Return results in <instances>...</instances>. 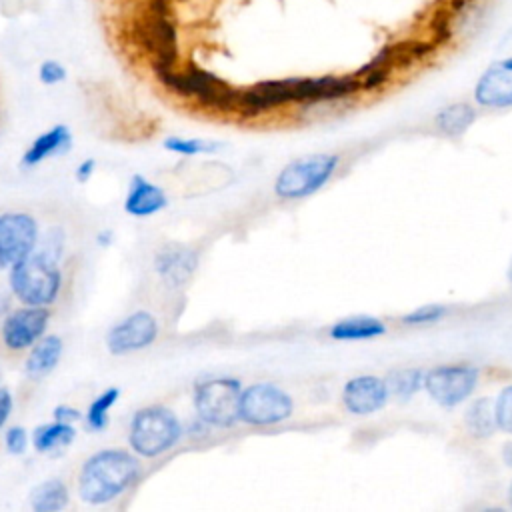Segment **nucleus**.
Instances as JSON below:
<instances>
[{
    "mask_svg": "<svg viewBox=\"0 0 512 512\" xmlns=\"http://www.w3.org/2000/svg\"><path fill=\"white\" fill-rule=\"evenodd\" d=\"M38 78L46 86H56L66 78V68L58 60H44L38 68Z\"/></svg>",
    "mask_w": 512,
    "mask_h": 512,
    "instance_id": "obj_28",
    "label": "nucleus"
},
{
    "mask_svg": "<svg viewBox=\"0 0 512 512\" xmlns=\"http://www.w3.org/2000/svg\"><path fill=\"white\" fill-rule=\"evenodd\" d=\"M12 412V394L8 388H0V428L6 424Z\"/></svg>",
    "mask_w": 512,
    "mask_h": 512,
    "instance_id": "obj_31",
    "label": "nucleus"
},
{
    "mask_svg": "<svg viewBox=\"0 0 512 512\" xmlns=\"http://www.w3.org/2000/svg\"><path fill=\"white\" fill-rule=\"evenodd\" d=\"M158 336V322L150 312L138 310L118 324H114L106 336V346L110 354L122 356L142 348H148Z\"/></svg>",
    "mask_w": 512,
    "mask_h": 512,
    "instance_id": "obj_9",
    "label": "nucleus"
},
{
    "mask_svg": "<svg viewBox=\"0 0 512 512\" xmlns=\"http://www.w3.org/2000/svg\"><path fill=\"white\" fill-rule=\"evenodd\" d=\"M292 398L278 386L258 382L240 394V420L252 426L278 424L292 414Z\"/></svg>",
    "mask_w": 512,
    "mask_h": 512,
    "instance_id": "obj_7",
    "label": "nucleus"
},
{
    "mask_svg": "<svg viewBox=\"0 0 512 512\" xmlns=\"http://www.w3.org/2000/svg\"><path fill=\"white\" fill-rule=\"evenodd\" d=\"M154 74L162 82V86L182 98H192L200 106L216 112H236L240 90L232 88L204 68H198L194 64H188L184 68L170 66L154 70Z\"/></svg>",
    "mask_w": 512,
    "mask_h": 512,
    "instance_id": "obj_2",
    "label": "nucleus"
},
{
    "mask_svg": "<svg viewBox=\"0 0 512 512\" xmlns=\"http://www.w3.org/2000/svg\"><path fill=\"white\" fill-rule=\"evenodd\" d=\"M38 240V226L30 214L8 212L0 214V258L14 264L28 256Z\"/></svg>",
    "mask_w": 512,
    "mask_h": 512,
    "instance_id": "obj_10",
    "label": "nucleus"
},
{
    "mask_svg": "<svg viewBox=\"0 0 512 512\" xmlns=\"http://www.w3.org/2000/svg\"><path fill=\"white\" fill-rule=\"evenodd\" d=\"M140 464L128 450L106 448L92 454L78 474V494L88 504H106L136 482Z\"/></svg>",
    "mask_w": 512,
    "mask_h": 512,
    "instance_id": "obj_1",
    "label": "nucleus"
},
{
    "mask_svg": "<svg viewBox=\"0 0 512 512\" xmlns=\"http://www.w3.org/2000/svg\"><path fill=\"white\" fill-rule=\"evenodd\" d=\"M4 266H6V262L0 258V268H4Z\"/></svg>",
    "mask_w": 512,
    "mask_h": 512,
    "instance_id": "obj_36",
    "label": "nucleus"
},
{
    "mask_svg": "<svg viewBox=\"0 0 512 512\" xmlns=\"http://www.w3.org/2000/svg\"><path fill=\"white\" fill-rule=\"evenodd\" d=\"M240 382L234 378H212L196 384L194 408L202 422L230 428L240 420Z\"/></svg>",
    "mask_w": 512,
    "mask_h": 512,
    "instance_id": "obj_5",
    "label": "nucleus"
},
{
    "mask_svg": "<svg viewBox=\"0 0 512 512\" xmlns=\"http://www.w3.org/2000/svg\"><path fill=\"white\" fill-rule=\"evenodd\" d=\"M384 332H386L384 322L374 316L342 318L330 328V336L334 340H368V338L382 336Z\"/></svg>",
    "mask_w": 512,
    "mask_h": 512,
    "instance_id": "obj_18",
    "label": "nucleus"
},
{
    "mask_svg": "<svg viewBox=\"0 0 512 512\" xmlns=\"http://www.w3.org/2000/svg\"><path fill=\"white\" fill-rule=\"evenodd\" d=\"M72 146V134L68 130V126L64 124H56L54 128H50L48 132L40 134L24 152L22 156V164L26 168L40 164L42 160L50 158V156H58L68 152Z\"/></svg>",
    "mask_w": 512,
    "mask_h": 512,
    "instance_id": "obj_16",
    "label": "nucleus"
},
{
    "mask_svg": "<svg viewBox=\"0 0 512 512\" xmlns=\"http://www.w3.org/2000/svg\"><path fill=\"white\" fill-rule=\"evenodd\" d=\"M466 424L470 432L478 438L490 436L494 432L496 420H494V408L488 398H478L466 412Z\"/></svg>",
    "mask_w": 512,
    "mask_h": 512,
    "instance_id": "obj_23",
    "label": "nucleus"
},
{
    "mask_svg": "<svg viewBox=\"0 0 512 512\" xmlns=\"http://www.w3.org/2000/svg\"><path fill=\"white\" fill-rule=\"evenodd\" d=\"M508 278H510V282H512V262H510V266H508Z\"/></svg>",
    "mask_w": 512,
    "mask_h": 512,
    "instance_id": "obj_34",
    "label": "nucleus"
},
{
    "mask_svg": "<svg viewBox=\"0 0 512 512\" xmlns=\"http://www.w3.org/2000/svg\"><path fill=\"white\" fill-rule=\"evenodd\" d=\"M508 498H510V506H512V484H510V490H508Z\"/></svg>",
    "mask_w": 512,
    "mask_h": 512,
    "instance_id": "obj_35",
    "label": "nucleus"
},
{
    "mask_svg": "<svg viewBox=\"0 0 512 512\" xmlns=\"http://www.w3.org/2000/svg\"><path fill=\"white\" fill-rule=\"evenodd\" d=\"M196 262H198V258H196L194 250L180 246V244H170V246H164L156 254L154 266H156V272L170 286H180L192 276Z\"/></svg>",
    "mask_w": 512,
    "mask_h": 512,
    "instance_id": "obj_14",
    "label": "nucleus"
},
{
    "mask_svg": "<svg viewBox=\"0 0 512 512\" xmlns=\"http://www.w3.org/2000/svg\"><path fill=\"white\" fill-rule=\"evenodd\" d=\"M10 266V288L20 302L28 306H44L56 300L62 284L56 260L42 252H30Z\"/></svg>",
    "mask_w": 512,
    "mask_h": 512,
    "instance_id": "obj_3",
    "label": "nucleus"
},
{
    "mask_svg": "<svg viewBox=\"0 0 512 512\" xmlns=\"http://www.w3.org/2000/svg\"><path fill=\"white\" fill-rule=\"evenodd\" d=\"M422 378L424 374L416 368H406V370H396L388 376L386 380V388L388 394H392L398 400H410L422 386Z\"/></svg>",
    "mask_w": 512,
    "mask_h": 512,
    "instance_id": "obj_22",
    "label": "nucleus"
},
{
    "mask_svg": "<svg viewBox=\"0 0 512 512\" xmlns=\"http://www.w3.org/2000/svg\"><path fill=\"white\" fill-rule=\"evenodd\" d=\"M110 238H112V234H110V232H104V234H100V236H98V240H100V244H102V246L110 244Z\"/></svg>",
    "mask_w": 512,
    "mask_h": 512,
    "instance_id": "obj_33",
    "label": "nucleus"
},
{
    "mask_svg": "<svg viewBox=\"0 0 512 512\" xmlns=\"http://www.w3.org/2000/svg\"><path fill=\"white\" fill-rule=\"evenodd\" d=\"M164 148L176 154L184 156H194V154H206V152H216L220 146L218 142H208L200 138H166Z\"/></svg>",
    "mask_w": 512,
    "mask_h": 512,
    "instance_id": "obj_25",
    "label": "nucleus"
},
{
    "mask_svg": "<svg viewBox=\"0 0 512 512\" xmlns=\"http://www.w3.org/2000/svg\"><path fill=\"white\" fill-rule=\"evenodd\" d=\"M444 314H446L444 306H440V304H426V306H420V308L408 312L402 318V322H406V324H428V322L440 320Z\"/></svg>",
    "mask_w": 512,
    "mask_h": 512,
    "instance_id": "obj_27",
    "label": "nucleus"
},
{
    "mask_svg": "<svg viewBox=\"0 0 512 512\" xmlns=\"http://www.w3.org/2000/svg\"><path fill=\"white\" fill-rule=\"evenodd\" d=\"M76 436V430L70 422H52V424H42L32 432V444L38 452H50L56 448L68 446Z\"/></svg>",
    "mask_w": 512,
    "mask_h": 512,
    "instance_id": "obj_20",
    "label": "nucleus"
},
{
    "mask_svg": "<svg viewBox=\"0 0 512 512\" xmlns=\"http://www.w3.org/2000/svg\"><path fill=\"white\" fill-rule=\"evenodd\" d=\"M4 444L8 448L10 454H24L26 446H28V434L22 426H12L8 428L6 436H4Z\"/></svg>",
    "mask_w": 512,
    "mask_h": 512,
    "instance_id": "obj_29",
    "label": "nucleus"
},
{
    "mask_svg": "<svg viewBox=\"0 0 512 512\" xmlns=\"http://www.w3.org/2000/svg\"><path fill=\"white\" fill-rule=\"evenodd\" d=\"M336 154H312L290 162L276 178L274 192L280 198H304L320 190L338 168Z\"/></svg>",
    "mask_w": 512,
    "mask_h": 512,
    "instance_id": "obj_6",
    "label": "nucleus"
},
{
    "mask_svg": "<svg viewBox=\"0 0 512 512\" xmlns=\"http://www.w3.org/2000/svg\"><path fill=\"white\" fill-rule=\"evenodd\" d=\"M474 100L484 108L512 106V56L492 62L478 78Z\"/></svg>",
    "mask_w": 512,
    "mask_h": 512,
    "instance_id": "obj_12",
    "label": "nucleus"
},
{
    "mask_svg": "<svg viewBox=\"0 0 512 512\" xmlns=\"http://www.w3.org/2000/svg\"><path fill=\"white\" fill-rule=\"evenodd\" d=\"M94 168H96V162H94L92 158L82 160V162L76 166V180H78V182H86V180L92 176Z\"/></svg>",
    "mask_w": 512,
    "mask_h": 512,
    "instance_id": "obj_32",
    "label": "nucleus"
},
{
    "mask_svg": "<svg viewBox=\"0 0 512 512\" xmlns=\"http://www.w3.org/2000/svg\"><path fill=\"white\" fill-rule=\"evenodd\" d=\"M50 312L44 306H26L10 312L2 322V342L10 350L30 348L46 330Z\"/></svg>",
    "mask_w": 512,
    "mask_h": 512,
    "instance_id": "obj_11",
    "label": "nucleus"
},
{
    "mask_svg": "<svg viewBox=\"0 0 512 512\" xmlns=\"http://www.w3.org/2000/svg\"><path fill=\"white\" fill-rule=\"evenodd\" d=\"M68 488L62 480L52 478L30 492V506L36 512H56L68 506Z\"/></svg>",
    "mask_w": 512,
    "mask_h": 512,
    "instance_id": "obj_19",
    "label": "nucleus"
},
{
    "mask_svg": "<svg viewBox=\"0 0 512 512\" xmlns=\"http://www.w3.org/2000/svg\"><path fill=\"white\" fill-rule=\"evenodd\" d=\"M168 198L162 188L148 182L140 174H134L124 200V210L132 216H152L166 208Z\"/></svg>",
    "mask_w": 512,
    "mask_h": 512,
    "instance_id": "obj_15",
    "label": "nucleus"
},
{
    "mask_svg": "<svg viewBox=\"0 0 512 512\" xmlns=\"http://www.w3.org/2000/svg\"><path fill=\"white\" fill-rule=\"evenodd\" d=\"M118 396H120L118 388H106L100 396H96L92 400V404L88 406V412H86V424L90 430L100 432L108 426V410L116 404Z\"/></svg>",
    "mask_w": 512,
    "mask_h": 512,
    "instance_id": "obj_24",
    "label": "nucleus"
},
{
    "mask_svg": "<svg viewBox=\"0 0 512 512\" xmlns=\"http://www.w3.org/2000/svg\"><path fill=\"white\" fill-rule=\"evenodd\" d=\"M478 382L474 366H436L422 378L428 396L440 406H456L466 400Z\"/></svg>",
    "mask_w": 512,
    "mask_h": 512,
    "instance_id": "obj_8",
    "label": "nucleus"
},
{
    "mask_svg": "<svg viewBox=\"0 0 512 512\" xmlns=\"http://www.w3.org/2000/svg\"><path fill=\"white\" fill-rule=\"evenodd\" d=\"M52 416H54V420H60V422H70V424H72L74 420H78V418H80V412H78L76 408L68 406V404H60V406H56V408H54Z\"/></svg>",
    "mask_w": 512,
    "mask_h": 512,
    "instance_id": "obj_30",
    "label": "nucleus"
},
{
    "mask_svg": "<svg viewBox=\"0 0 512 512\" xmlns=\"http://www.w3.org/2000/svg\"><path fill=\"white\" fill-rule=\"evenodd\" d=\"M342 400L352 414H372L380 410L388 400L386 380L376 376H356L346 382Z\"/></svg>",
    "mask_w": 512,
    "mask_h": 512,
    "instance_id": "obj_13",
    "label": "nucleus"
},
{
    "mask_svg": "<svg viewBox=\"0 0 512 512\" xmlns=\"http://www.w3.org/2000/svg\"><path fill=\"white\" fill-rule=\"evenodd\" d=\"M474 120H476V110L470 104H464V102L448 104L436 114V126L446 136L464 134Z\"/></svg>",
    "mask_w": 512,
    "mask_h": 512,
    "instance_id": "obj_21",
    "label": "nucleus"
},
{
    "mask_svg": "<svg viewBox=\"0 0 512 512\" xmlns=\"http://www.w3.org/2000/svg\"><path fill=\"white\" fill-rule=\"evenodd\" d=\"M182 434V426L172 410L164 406L140 408L130 422V448L146 458H154L170 450Z\"/></svg>",
    "mask_w": 512,
    "mask_h": 512,
    "instance_id": "obj_4",
    "label": "nucleus"
},
{
    "mask_svg": "<svg viewBox=\"0 0 512 512\" xmlns=\"http://www.w3.org/2000/svg\"><path fill=\"white\" fill-rule=\"evenodd\" d=\"M496 426L504 432H512V386H506L494 404Z\"/></svg>",
    "mask_w": 512,
    "mask_h": 512,
    "instance_id": "obj_26",
    "label": "nucleus"
},
{
    "mask_svg": "<svg viewBox=\"0 0 512 512\" xmlns=\"http://www.w3.org/2000/svg\"><path fill=\"white\" fill-rule=\"evenodd\" d=\"M62 356V340L60 336L56 334H50V336H44V338H38L34 344H32V350L26 358V374L32 376V378H40L48 372L54 370V366L58 364Z\"/></svg>",
    "mask_w": 512,
    "mask_h": 512,
    "instance_id": "obj_17",
    "label": "nucleus"
}]
</instances>
